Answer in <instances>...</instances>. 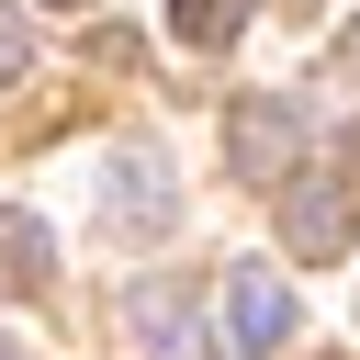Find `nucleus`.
Returning <instances> with one entry per match:
<instances>
[{
  "mask_svg": "<svg viewBox=\"0 0 360 360\" xmlns=\"http://www.w3.org/2000/svg\"><path fill=\"white\" fill-rule=\"evenodd\" d=\"M338 79H360V22H349V34H338Z\"/></svg>",
  "mask_w": 360,
  "mask_h": 360,
  "instance_id": "obj_9",
  "label": "nucleus"
},
{
  "mask_svg": "<svg viewBox=\"0 0 360 360\" xmlns=\"http://www.w3.org/2000/svg\"><path fill=\"white\" fill-rule=\"evenodd\" d=\"M34 68V22H22V0H0V90Z\"/></svg>",
  "mask_w": 360,
  "mask_h": 360,
  "instance_id": "obj_8",
  "label": "nucleus"
},
{
  "mask_svg": "<svg viewBox=\"0 0 360 360\" xmlns=\"http://www.w3.org/2000/svg\"><path fill=\"white\" fill-rule=\"evenodd\" d=\"M0 360H34V349H22V338H0Z\"/></svg>",
  "mask_w": 360,
  "mask_h": 360,
  "instance_id": "obj_10",
  "label": "nucleus"
},
{
  "mask_svg": "<svg viewBox=\"0 0 360 360\" xmlns=\"http://www.w3.org/2000/svg\"><path fill=\"white\" fill-rule=\"evenodd\" d=\"M124 248H158L169 225H180V180H169V158L158 146H112L101 158V202H90Z\"/></svg>",
  "mask_w": 360,
  "mask_h": 360,
  "instance_id": "obj_1",
  "label": "nucleus"
},
{
  "mask_svg": "<svg viewBox=\"0 0 360 360\" xmlns=\"http://www.w3.org/2000/svg\"><path fill=\"white\" fill-rule=\"evenodd\" d=\"M349 191H360V180H338V169H292V180H281V236H292V259H338V248H349Z\"/></svg>",
  "mask_w": 360,
  "mask_h": 360,
  "instance_id": "obj_3",
  "label": "nucleus"
},
{
  "mask_svg": "<svg viewBox=\"0 0 360 360\" xmlns=\"http://www.w3.org/2000/svg\"><path fill=\"white\" fill-rule=\"evenodd\" d=\"M292 281H270V270H225V349L236 360H270L281 338H292Z\"/></svg>",
  "mask_w": 360,
  "mask_h": 360,
  "instance_id": "obj_4",
  "label": "nucleus"
},
{
  "mask_svg": "<svg viewBox=\"0 0 360 360\" xmlns=\"http://www.w3.org/2000/svg\"><path fill=\"white\" fill-rule=\"evenodd\" d=\"M124 326H135V349H146V360H202L191 292H169V281H135V292H124Z\"/></svg>",
  "mask_w": 360,
  "mask_h": 360,
  "instance_id": "obj_5",
  "label": "nucleus"
},
{
  "mask_svg": "<svg viewBox=\"0 0 360 360\" xmlns=\"http://www.w3.org/2000/svg\"><path fill=\"white\" fill-rule=\"evenodd\" d=\"M225 158H236V180L281 191L292 158H304V101H292V90H236V101H225Z\"/></svg>",
  "mask_w": 360,
  "mask_h": 360,
  "instance_id": "obj_2",
  "label": "nucleus"
},
{
  "mask_svg": "<svg viewBox=\"0 0 360 360\" xmlns=\"http://www.w3.org/2000/svg\"><path fill=\"white\" fill-rule=\"evenodd\" d=\"M34 11H90V0H34Z\"/></svg>",
  "mask_w": 360,
  "mask_h": 360,
  "instance_id": "obj_11",
  "label": "nucleus"
},
{
  "mask_svg": "<svg viewBox=\"0 0 360 360\" xmlns=\"http://www.w3.org/2000/svg\"><path fill=\"white\" fill-rule=\"evenodd\" d=\"M236 34H248V0H169V45L214 56V45H236Z\"/></svg>",
  "mask_w": 360,
  "mask_h": 360,
  "instance_id": "obj_7",
  "label": "nucleus"
},
{
  "mask_svg": "<svg viewBox=\"0 0 360 360\" xmlns=\"http://www.w3.org/2000/svg\"><path fill=\"white\" fill-rule=\"evenodd\" d=\"M0 281L11 292H34V281H56V236L22 214V202H0Z\"/></svg>",
  "mask_w": 360,
  "mask_h": 360,
  "instance_id": "obj_6",
  "label": "nucleus"
}]
</instances>
